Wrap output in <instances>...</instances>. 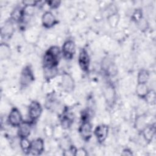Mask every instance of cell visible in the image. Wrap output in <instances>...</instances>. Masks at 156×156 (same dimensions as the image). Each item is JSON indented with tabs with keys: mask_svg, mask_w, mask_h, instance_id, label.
I'll list each match as a JSON object with an SVG mask.
<instances>
[{
	"mask_svg": "<svg viewBox=\"0 0 156 156\" xmlns=\"http://www.w3.org/2000/svg\"><path fill=\"white\" fill-rule=\"evenodd\" d=\"M61 54V49H60L58 46H51L47 51H46L43 57V69L57 68Z\"/></svg>",
	"mask_w": 156,
	"mask_h": 156,
	"instance_id": "6da1fadb",
	"label": "cell"
},
{
	"mask_svg": "<svg viewBox=\"0 0 156 156\" xmlns=\"http://www.w3.org/2000/svg\"><path fill=\"white\" fill-rule=\"evenodd\" d=\"M35 76L30 65L25 66L21 70L20 75L19 83L20 87L22 88H25L29 87L34 81Z\"/></svg>",
	"mask_w": 156,
	"mask_h": 156,
	"instance_id": "7a4b0ae2",
	"label": "cell"
},
{
	"mask_svg": "<svg viewBox=\"0 0 156 156\" xmlns=\"http://www.w3.org/2000/svg\"><path fill=\"white\" fill-rule=\"evenodd\" d=\"M103 96L107 105L112 108L113 107L116 101L117 94L115 86L111 83H108L103 90Z\"/></svg>",
	"mask_w": 156,
	"mask_h": 156,
	"instance_id": "3957f363",
	"label": "cell"
},
{
	"mask_svg": "<svg viewBox=\"0 0 156 156\" xmlns=\"http://www.w3.org/2000/svg\"><path fill=\"white\" fill-rule=\"evenodd\" d=\"M76 44L71 39L65 40L62 46L61 52L63 58L66 60H71L76 53Z\"/></svg>",
	"mask_w": 156,
	"mask_h": 156,
	"instance_id": "277c9868",
	"label": "cell"
},
{
	"mask_svg": "<svg viewBox=\"0 0 156 156\" xmlns=\"http://www.w3.org/2000/svg\"><path fill=\"white\" fill-rule=\"evenodd\" d=\"M43 112V108L40 102L37 101H32L28 107V116L29 121L32 122L37 121L41 116Z\"/></svg>",
	"mask_w": 156,
	"mask_h": 156,
	"instance_id": "5b68a950",
	"label": "cell"
},
{
	"mask_svg": "<svg viewBox=\"0 0 156 156\" xmlns=\"http://www.w3.org/2000/svg\"><path fill=\"white\" fill-rule=\"evenodd\" d=\"M7 121L11 126L18 127L24 120L20 110L18 108L13 107L10 109V112L9 113Z\"/></svg>",
	"mask_w": 156,
	"mask_h": 156,
	"instance_id": "8992f818",
	"label": "cell"
},
{
	"mask_svg": "<svg viewBox=\"0 0 156 156\" xmlns=\"http://www.w3.org/2000/svg\"><path fill=\"white\" fill-rule=\"evenodd\" d=\"M79 134L83 140L88 141L93 133L92 124L90 120H83L79 128Z\"/></svg>",
	"mask_w": 156,
	"mask_h": 156,
	"instance_id": "52a82bcc",
	"label": "cell"
},
{
	"mask_svg": "<svg viewBox=\"0 0 156 156\" xmlns=\"http://www.w3.org/2000/svg\"><path fill=\"white\" fill-rule=\"evenodd\" d=\"M78 63L80 69L84 73H88L90 66V57L85 48H81L78 55Z\"/></svg>",
	"mask_w": 156,
	"mask_h": 156,
	"instance_id": "ba28073f",
	"label": "cell"
},
{
	"mask_svg": "<svg viewBox=\"0 0 156 156\" xmlns=\"http://www.w3.org/2000/svg\"><path fill=\"white\" fill-rule=\"evenodd\" d=\"M60 84L62 88L66 93H72L75 88V82L71 74L63 73L61 76Z\"/></svg>",
	"mask_w": 156,
	"mask_h": 156,
	"instance_id": "9c48e42d",
	"label": "cell"
},
{
	"mask_svg": "<svg viewBox=\"0 0 156 156\" xmlns=\"http://www.w3.org/2000/svg\"><path fill=\"white\" fill-rule=\"evenodd\" d=\"M108 133L109 127L105 124H101L97 126L93 131V133L98 142L100 144L103 143L105 141L108 135Z\"/></svg>",
	"mask_w": 156,
	"mask_h": 156,
	"instance_id": "30bf717a",
	"label": "cell"
},
{
	"mask_svg": "<svg viewBox=\"0 0 156 156\" xmlns=\"http://www.w3.org/2000/svg\"><path fill=\"white\" fill-rule=\"evenodd\" d=\"M15 31L14 21L10 18L6 20L1 29V38L4 39H10Z\"/></svg>",
	"mask_w": 156,
	"mask_h": 156,
	"instance_id": "8fae6325",
	"label": "cell"
},
{
	"mask_svg": "<svg viewBox=\"0 0 156 156\" xmlns=\"http://www.w3.org/2000/svg\"><path fill=\"white\" fill-rule=\"evenodd\" d=\"M42 26L46 29H51L57 23L55 15L51 11H46L41 16Z\"/></svg>",
	"mask_w": 156,
	"mask_h": 156,
	"instance_id": "7c38bea8",
	"label": "cell"
},
{
	"mask_svg": "<svg viewBox=\"0 0 156 156\" xmlns=\"http://www.w3.org/2000/svg\"><path fill=\"white\" fill-rule=\"evenodd\" d=\"M32 123L30 121H23L17 127V135L20 138L29 137L31 133Z\"/></svg>",
	"mask_w": 156,
	"mask_h": 156,
	"instance_id": "4fadbf2b",
	"label": "cell"
},
{
	"mask_svg": "<svg viewBox=\"0 0 156 156\" xmlns=\"http://www.w3.org/2000/svg\"><path fill=\"white\" fill-rule=\"evenodd\" d=\"M44 151V142L41 138H37L31 141L30 154L34 155H41Z\"/></svg>",
	"mask_w": 156,
	"mask_h": 156,
	"instance_id": "5bb4252c",
	"label": "cell"
},
{
	"mask_svg": "<svg viewBox=\"0 0 156 156\" xmlns=\"http://www.w3.org/2000/svg\"><path fill=\"white\" fill-rule=\"evenodd\" d=\"M141 133L144 140L147 143H151L155 135V124H147Z\"/></svg>",
	"mask_w": 156,
	"mask_h": 156,
	"instance_id": "9a60e30c",
	"label": "cell"
},
{
	"mask_svg": "<svg viewBox=\"0 0 156 156\" xmlns=\"http://www.w3.org/2000/svg\"><path fill=\"white\" fill-rule=\"evenodd\" d=\"M147 115L145 113L137 115L134 120V127L135 129L141 132L143 129L146 126L147 124Z\"/></svg>",
	"mask_w": 156,
	"mask_h": 156,
	"instance_id": "2e32d148",
	"label": "cell"
},
{
	"mask_svg": "<svg viewBox=\"0 0 156 156\" xmlns=\"http://www.w3.org/2000/svg\"><path fill=\"white\" fill-rule=\"evenodd\" d=\"M12 51L10 46L5 42L1 43L0 44V58L1 60H5L10 58Z\"/></svg>",
	"mask_w": 156,
	"mask_h": 156,
	"instance_id": "e0dca14e",
	"label": "cell"
},
{
	"mask_svg": "<svg viewBox=\"0 0 156 156\" xmlns=\"http://www.w3.org/2000/svg\"><path fill=\"white\" fill-rule=\"evenodd\" d=\"M149 90L150 89L147 83H137L135 88V93L138 98L144 99Z\"/></svg>",
	"mask_w": 156,
	"mask_h": 156,
	"instance_id": "ac0fdd59",
	"label": "cell"
},
{
	"mask_svg": "<svg viewBox=\"0 0 156 156\" xmlns=\"http://www.w3.org/2000/svg\"><path fill=\"white\" fill-rule=\"evenodd\" d=\"M58 146L63 151V152L69 150L73 146L71 143V139L68 136L63 135L58 139Z\"/></svg>",
	"mask_w": 156,
	"mask_h": 156,
	"instance_id": "d6986e66",
	"label": "cell"
},
{
	"mask_svg": "<svg viewBox=\"0 0 156 156\" xmlns=\"http://www.w3.org/2000/svg\"><path fill=\"white\" fill-rule=\"evenodd\" d=\"M150 78V73L146 69L142 68L137 74V83H147Z\"/></svg>",
	"mask_w": 156,
	"mask_h": 156,
	"instance_id": "ffe728a7",
	"label": "cell"
},
{
	"mask_svg": "<svg viewBox=\"0 0 156 156\" xmlns=\"http://www.w3.org/2000/svg\"><path fill=\"white\" fill-rule=\"evenodd\" d=\"M107 21L111 28H116L120 21V15L118 12L107 16Z\"/></svg>",
	"mask_w": 156,
	"mask_h": 156,
	"instance_id": "44dd1931",
	"label": "cell"
},
{
	"mask_svg": "<svg viewBox=\"0 0 156 156\" xmlns=\"http://www.w3.org/2000/svg\"><path fill=\"white\" fill-rule=\"evenodd\" d=\"M19 144H20V147L21 151L25 154H30L31 141L28 139V138H20Z\"/></svg>",
	"mask_w": 156,
	"mask_h": 156,
	"instance_id": "7402d4cb",
	"label": "cell"
},
{
	"mask_svg": "<svg viewBox=\"0 0 156 156\" xmlns=\"http://www.w3.org/2000/svg\"><path fill=\"white\" fill-rule=\"evenodd\" d=\"M73 122V119L68 115H63L60 119V126L63 130L68 129L71 127Z\"/></svg>",
	"mask_w": 156,
	"mask_h": 156,
	"instance_id": "603a6c76",
	"label": "cell"
},
{
	"mask_svg": "<svg viewBox=\"0 0 156 156\" xmlns=\"http://www.w3.org/2000/svg\"><path fill=\"white\" fill-rule=\"evenodd\" d=\"M144 100L149 104L154 105L156 101V93L154 90L150 89L149 91L144 98Z\"/></svg>",
	"mask_w": 156,
	"mask_h": 156,
	"instance_id": "cb8c5ba5",
	"label": "cell"
},
{
	"mask_svg": "<svg viewBox=\"0 0 156 156\" xmlns=\"http://www.w3.org/2000/svg\"><path fill=\"white\" fill-rule=\"evenodd\" d=\"M143 10L140 8H137L135 9V10L133 12L132 16H131V20L136 24L140 21L143 18Z\"/></svg>",
	"mask_w": 156,
	"mask_h": 156,
	"instance_id": "d4e9b609",
	"label": "cell"
},
{
	"mask_svg": "<svg viewBox=\"0 0 156 156\" xmlns=\"http://www.w3.org/2000/svg\"><path fill=\"white\" fill-rule=\"evenodd\" d=\"M44 76L45 79L50 80L55 77L57 74V68H51V69H43Z\"/></svg>",
	"mask_w": 156,
	"mask_h": 156,
	"instance_id": "484cf974",
	"label": "cell"
},
{
	"mask_svg": "<svg viewBox=\"0 0 156 156\" xmlns=\"http://www.w3.org/2000/svg\"><path fill=\"white\" fill-rule=\"evenodd\" d=\"M136 25H137L138 29L142 32H144L147 31L149 27V23L144 17H143L140 21H139L136 23Z\"/></svg>",
	"mask_w": 156,
	"mask_h": 156,
	"instance_id": "4316f807",
	"label": "cell"
},
{
	"mask_svg": "<svg viewBox=\"0 0 156 156\" xmlns=\"http://www.w3.org/2000/svg\"><path fill=\"white\" fill-rule=\"evenodd\" d=\"M44 133L46 137L50 138L54 136V127L50 125H46L43 129Z\"/></svg>",
	"mask_w": 156,
	"mask_h": 156,
	"instance_id": "83f0119b",
	"label": "cell"
},
{
	"mask_svg": "<svg viewBox=\"0 0 156 156\" xmlns=\"http://www.w3.org/2000/svg\"><path fill=\"white\" fill-rule=\"evenodd\" d=\"M46 3L51 9H57L60 7V5L61 4V1H58V0H52V1H46Z\"/></svg>",
	"mask_w": 156,
	"mask_h": 156,
	"instance_id": "f1b7e54d",
	"label": "cell"
},
{
	"mask_svg": "<svg viewBox=\"0 0 156 156\" xmlns=\"http://www.w3.org/2000/svg\"><path fill=\"white\" fill-rule=\"evenodd\" d=\"M87 151L84 147L76 148L74 151V156H87L88 155Z\"/></svg>",
	"mask_w": 156,
	"mask_h": 156,
	"instance_id": "f546056e",
	"label": "cell"
},
{
	"mask_svg": "<svg viewBox=\"0 0 156 156\" xmlns=\"http://www.w3.org/2000/svg\"><path fill=\"white\" fill-rule=\"evenodd\" d=\"M39 1H33V0H27V1H23L22 2L24 6H31V7H36L38 5Z\"/></svg>",
	"mask_w": 156,
	"mask_h": 156,
	"instance_id": "4dcf8cb0",
	"label": "cell"
},
{
	"mask_svg": "<svg viewBox=\"0 0 156 156\" xmlns=\"http://www.w3.org/2000/svg\"><path fill=\"white\" fill-rule=\"evenodd\" d=\"M121 155H133V152L132 151L131 149H130L129 148H124L122 152H121Z\"/></svg>",
	"mask_w": 156,
	"mask_h": 156,
	"instance_id": "1f68e13d",
	"label": "cell"
}]
</instances>
